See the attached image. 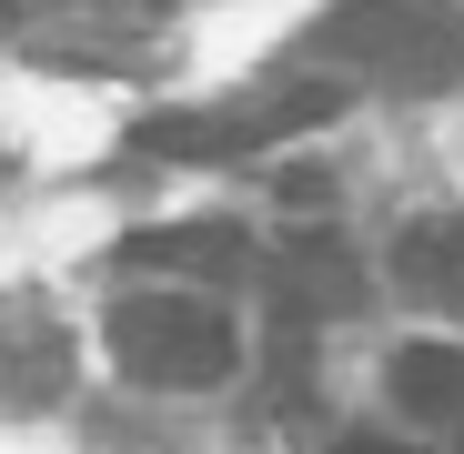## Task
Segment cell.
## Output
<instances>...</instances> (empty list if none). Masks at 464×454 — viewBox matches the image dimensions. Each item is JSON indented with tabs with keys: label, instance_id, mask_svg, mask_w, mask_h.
<instances>
[{
	"label": "cell",
	"instance_id": "277c9868",
	"mask_svg": "<svg viewBox=\"0 0 464 454\" xmlns=\"http://www.w3.org/2000/svg\"><path fill=\"white\" fill-rule=\"evenodd\" d=\"M121 273H192V283H243L253 273V243L232 222H172V233H131L121 243Z\"/></svg>",
	"mask_w": 464,
	"mask_h": 454
},
{
	"label": "cell",
	"instance_id": "3957f363",
	"mask_svg": "<svg viewBox=\"0 0 464 454\" xmlns=\"http://www.w3.org/2000/svg\"><path fill=\"white\" fill-rule=\"evenodd\" d=\"M253 273H263V293H273V314H283V324L353 314V303H363V273H353V253H343V243H314V233H303V243H283V253H263Z\"/></svg>",
	"mask_w": 464,
	"mask_h": 454
},
{
	"label": "cell",
	"instance_id": "8992f818",
	"mask_svg": "<svg viewBox=\"0 0 464 454\" xmlns=\"http://www.w3.org/2000/svg\"><path fill=\"white\" fill-rule=\"evenodd\" d=\"M394 273L424 303H464V212H424L414 233L394 243Z\"/></svg>",
	"mask_w": 464,
	"mask_h": 454
},
{
	"label": "cell",
	"instance_id": "6da1fadb",
	"mask_svg": "<svg viewBox=\"0 0 464 454\" xmlns=\"http://www.w3.org/2000/svg\"><path fill=\"white\" fill-rule=\"evenodd\" d=\"M314 51L334 61V82L454 92L464 82V11H444V0H343Z\"/></svg>",
	"mask_w": 464,
	"mask_h": 454
},
{
	"label": "cell",
	"instance_id": "52a82bcc",
	"mask_svg": "<svg viewBox=\"0 0 464 454\" xmlns=\"http://www.w3.org/2000/svg\"><path fill=\"white\" fill-rule=\"evenodd\" d=\"M334 454H414V444H394V434H343Z\"/></svg>",
	"mask_w": 464,
	"mask_h": 454
},
{
	"label": "cell",
	"instance_id": "7a4b0ae2",
	"mask_svg": "<svg viewBox=\"0 0 464 454\" xmlns=\"http://www.w3.org/2000/svg\"><path fill=\"white\" fill-rule=\"evenodd\" d=\"M111 353L151 394H212V384H232V363H243V333H232V314L202 303V293H141V303L111 314Z\"/></svg>",
	"mask_w": 464,
	"mask_h": 454
},
{
	"label": "cell",
	"instance_id": "5b68a950",
	"mask_svg": "<svg viewBox=\"0 0 464 454\" xmlns=\"http://www.w3.org/2000/svg\"><path fill=\"white\" fill-rule=\"evenodd\" d=\"M383 384H394V404L414 424H434V434L464 424V353L454 343H404L394 363H383Z\"/></svg>",
	"mask_w": 464,
	"mask_h": 454
}]
</instances>
